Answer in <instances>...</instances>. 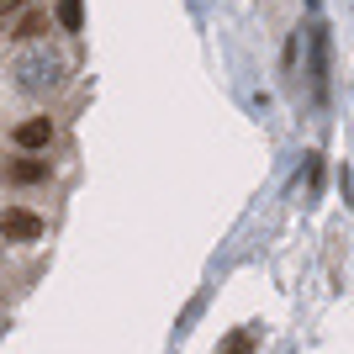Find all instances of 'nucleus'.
<instances>
[{"mask_svg": "<svg viewBox=\"0 0 354 354\" xmlns=\"http://www.w3.org/2000/svg\"><path fill=\"white\" fill-rule=\"evenodd\" d=\"M80 21H85L80 0H59V27H64V32H80Z\"/></svg>", "mask_w": 354, "mask_h": 354, "instance_id": "obj_5", "label": "nucleus"}, {"mask_svg": "<svg viewBox=\"0 0 354 354\" xmlns=\"http://www.w3.org/2000/svg\"><path fill=\"white\" fill-rule=\"evenodd\" d=\"M16 148H27V153H43L48 143H53V122L48 117H27V122H16Z\"/></svg>", "mask_w": 354, "mask_h": 354, "instance_id": "obj_3", "label": "nucleus"}, {"mask_svg": "<svg viewBox=\"0 0 354 354\" xmlns=\"http://www.w3.org/2000/svg\"><path fill=\"white\" fill-rule=\"evenodd\" d=\"M11 180H16V185H37V180H48V164L27 153V159H16V164H11Z\"/></svg>", "mask_w": 354, "mask_h": 354, "instance_id": "obj_4", "label": "nucleus"}, {"mask_svg": "<svg viewBox=\"0 0 354 354\" xmlns=\"http://www.w3.org/2000/svg\"><path fill=\"white\" fill-rule=\"evenodd\" d=\"M27 0H0V16H11V11H21Z\"/></svg>", "mask_w": 354, "mask_h": 354, "instance_id": "obj_8", "label": "nucleus"}, {"mask_svg": "<svg viewBox=\"0 0 354 354\" xmlns=\"http://www.w3.org/2000/svg\"><path fill=\"white\" fill-rule=\"evenodd\" d=\"M11 74H16V85H21V90L43 95V90H59L64 85L69 64H64V53L53 43H27V48H21V59L11 64Z\"/></svg>", "mask_w": 354, "mask_h": 354, "instance_id": "obj_1", "label": "nucleus"}, {"mask_svg": "<svg viewBox=\"0 0 354 354\" xmlns=\"http://www.w3.org/2000/svg\"><path fill=\"white\" fill-rule=\"evenodd\" d=\"M0 238H11V243H37V238H43V217L27 212V207L0 212Z\"/></svg>", "mask_w": 354, "mask_h": 354, "instance_id": "obj_2", "label": "nucleus"}, {"mask_svg": "<svg viewBox=\"0 0 354 354\" xmlns=\"http://www.w3.org/2000/svg\"><path fill=\"white\" fill-rule=\"evenodd\" d=\"M254 344H259V339H254L249 328H243V333H233V339L222 344V354H254Z\"/></svg>", "mask_w": 354, "mask_h": 354, "instance_id": "obj_7", "label": "nucleus"}, {"mask_svg": "<svg viewBox=\"0 0 354 354\" xmlns=\"http://www.w3.org/2000/svg\"><path fill=\"white\" fill-rule=\"evenodd\" d=\"M43 27H48V21H43V11H27L21 21H16V37H21V43H32V37H37Z\"/></svg>", "mask_w": 354, "mask_h": 354, "instance_id": "obj_6", "label": "nucleus"}]
</instances>
